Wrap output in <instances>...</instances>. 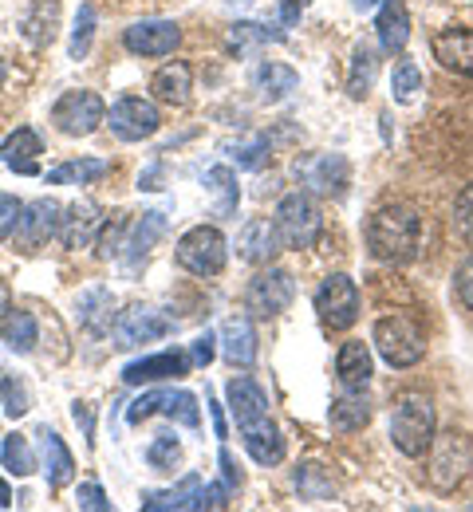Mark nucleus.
I'll return each instance as SVG.
<instances>
[{"mask_svg": "<svg viewBox=\"0 0 473 512\" xmlns=\"http://www.w3.org/2000/svg\"><path fill=\"white\" fill-rule=\"evenodd\" d=\"M205 190L213 193V209L221 213V217H229V213H237V174L229 170V166H213L209 174H205Z\"/></svg>", "mask_w": 473, "mask_h": 512, "instance_id": "37", "label": "nucleus"}, {"mask_svg": "<svg viewBox=\"0 0 473 512\" xmlns=\"http://www.w3.org/2000/svg\"><path fill=\"white\" fill-rule=\"evenodd\" d=\"M304 8H308V0H280V20H284V28H292Z\"/></svg>", "mask_w": 473, "mask_h": 512, "instance_id": "52", "label": "nucleus"}, {"mask_svg": "<svg viewBox=\"0 0 473 512\" xmlns=\"http://www.w3.org/2000/svg\"><path fill=\"white\" fill-rule=\"evenodd\" d=\"M36 438H40V461H44L48 485H52V489H64L71 477H75V457H71V449L64 446V438H60L56 430H48V426H44Z\"/></svg>", "mask_w": 473, "mask_h": 512, "instance_id": "23", "label": "nucleus"}, {"mask_svg": "<svg viewBox=\"0 0 473 512\" xmlns=\"http://www.w3.org/2000/svg\"><path fill=\"white\" fill-rule=\"evenodd\" d=\"M60 205L52 201V197H40V201H32V205H24V213H20V225H16V249L20 253H40L56 233H60Z\"/></svg>", "mask_w": 473, "mask_h": 512, "instance_id": "12", "label": "nucleus"}, {"mask_svg": "<svg viewBox=\"0 0 473 512\" xmlns=\"http://www.w3.org/2000/svg\"><path fill=\"white\" fill-rule=\"evenodd\" d=\"M454 225H458V233L466 237L473 245V186L458 193V205H454Z\"/></svg>", "mask_w": 473, "mask_h": 512, "instance_id": "48", "label": "nucleus"}, {"mask_svg": "<svg viewBox=\"0 0 473 512\" xmlns=\"http://www.w3.org/2000/svg\"><path fill=\"white\" fill-rule=\"evenodd\" d=\"M375 32H379V44L383 52H403L406 40H410V12H406L403 0H383L379 8V20H375Z\"/></svg>", "mask_w": 473, "mask_h": 512, "instance_id": "27", "label": "nucleus"}, {"mask_svg": "<svg viewBox=\"0 0 473 512\" xmlns=\"http://www.w3.org/2000/svg\"><path fill=\"white\" fill-rule=\"evenodd\" d=\"M261 339H257V327L249 316H233V320H225L221 327V355L233 363V367H253L257 363V347Z\"/></svg>", "mask_w": 473, "mask_h": 512, "instance_id": "18", "label": "nucleus"}, {"mask_svg": "<svg viewBox=\"0 0 473 512\" xmlns=\"http://www.w3.org/2000/svg\"><path fill=\"white\" fill-rule=\"evenodd\" d=\"M0 343L16 355H32L36 343H40V327H36V316L32 312H12L0 320Z\"/></svg>", "mask_w": 473, "mask_h": 512, "instance_id": "31", "label": "nucleus"}, {"mask_svg": "<svg viewBox=\"0 0 473 512\" xmlns=\"http://www.w3.org/2000/svg\"><path fill=\"white\" fill-rule=\"evenodd\" d=\"M316 312H320V323L332 327V331H347L351 323L359 320V288L351 276H328L316 292Z\"/></svg>", "mask_w": 473, "mask_h": 512, "instance_id": "10", "label": "nucleus"}, {"mask_svg": "<svg viewBox=\"0 0 473 512\" xmlns=\"http://www.w3.org/2000/svg\"><path fill=\"white\" fill-rule=\"evenodd\" d=\"M418 87H422V75H418V67L410 64V60H403V64L395 67V75H391V91H395V99H399V103H410Z\"/></svg>", "mask_w": 473, "mask_h": 512, "instance_id": "43", "label": "nucleus"}, {"mask_svg": "<svg viewBox=\"0 0 473 512\" xmlns=\"http://www.w3.org/2000/svg\"><path fill=\"white\" fill-rule=\"evenodd\" d=\"M52 123L68 138H87V134H95L107 123V107H103V99L95 91H68L52 107Z\"/></svg>", "mask_w": 473, "mask_h": 512, "instance_id": "7", "label": "nucleus"}, {"mask_svg": "<svg viewBox=\"0 0 473 512\" xmlns=\"http://www.w3.org/2000/svg\"><path fill=\"white\" fill-rule=\"evenodd\" d=\"M12 505V493H8V485H4V477H0V509H8Z\"/></svg>", "mask_w": 473, "mask_h": 512, "instance_id": "55", "label": "nucleus"}, {"mask_svg": "<svg viewBox=\"0 0 473 512\" xmlns=\"http://www.w3.org/2000/svg\"><path fill=\"white\" fill-rule=\"evenodd\" d=\"M265 154H269V142L261 138V134H253L249 142H237V166H245V170H257L261 162H265Z\"/></svg>", "mask_w": 473, "mask_h": 512, "instance_id": "46", "label": "nucleus"}, {"mask_svg": "<svg viewBox=\"0 0 473 512\" xmlns=\"http://www.w3.org/2000/svg\"><path fill=\"white\" fill-rule=\"evenodd\" d=\"M20 213H24V205H20L12 193H0V241H8V237L16 233Z\"/></svg>", "mask_w": 473, "mask_h": 512, "instance_id": "47", "label": "nucleus"}, {"mask_svg": "<svg viewBox=\"0 0 473 512\" xmlns=\"http://www.w3.org/2000/svg\"><path fill=\"white\" fill-rule=\"evenodd\" d=\"M166 233V217L162 213H142L135 225L127 229V245H123V256H127V264L135 268L142 256L154 249V241Z\"/></svg>", "mask_w": 473, "mask_h": 512, "instance_id": "32", "label": "nucleus"}, {"mask_svg": "<svg viewBox=\"0 0 473 512\" xmlns=\"http://www.w3.org/2000/svg\"><path fill=\"white\" fill-rule=\"evenodd\" d=\"M0 457H4V469H8L12 477H28V473H36V453H32V446H28V438H20V434H8V438H4Z\"/></svg>", "mask_w": 473, "mask_h": 512, "instance_id": "39", "label": "nucleus"}, {"mask_svg": "<svg viewBox=\"0 0 473 512\" xmlns=\"http://www.w3.org/2000/svg\"><path fill=\"white\" fill-rule=\"evenodd\" d=\"M178 264L186 268V272H194V276H217L221 268H225V260H229V241L221 237V229H213V225H198V229H190L182 241H178Z\"/></svg>", "mask_w": 473, "mask_h": 512, "instance_id": "6", "label": "nucleus"}, {"mask_svg": "<svg viewBox=\"0 0 473 512\" xmlns=\"http://www.w3.org/2000/svg\"><path fill=\"white\" fill-rule=\"evenodd\" d=\"M367 249L375 260L410 264L422 249V217L410 205H383L367 221Z\"/></svg>", "mask_w": 473, "mask_h": 512, "instance_id": "1", "label": "nucleus"}, {"mask_svg": "<svg viewBox=\"0 0 473 512\" xmlns=\"http://www.w3.org/2000/svg\"><path fill=\"white\" fill-rule=\"evenodd\" d=\"M127 221H111L107 229H103V237H99V256L103 260H111V256H123V245H127Z\"/></svg>", "mask_w": 473, "mask_h": 512, "instance_id": "45", "label": "nucleus"}, {"mask_svg": "<svg viewBox=\"0 0 473 512\" xmlns=\"http://www.w3.org/2000/svg\"><path fill=\"white\" fill-rule=\"evenodd\" d=\"M225 402H229V414L237 418V426H245V422L261 418V414H269V398H265V390L253 383L249 375L229 379V386H225Z\"/></svg>", "mask_w": 473, "mask_h": 512, "instance_id": "22", "label": "nucleus"}, {"mask_svg": "<svg viewBox=\"0 0 473 512\" xmlns=\"http://www.w3.org/2000/svg\"><path fill=\"white\" fill-rule=\"evenodd\" d=\"M280 249H284V245H280L276 221H269V217H257V221H249V225L237 233V253L245 256L249 264H269V260L280 253Z\"/></svg>", "mask_w": 473, "mask_h": 512, "instance_id": "20", "label": "nucleus"}, {"mask_svg": "<svg viewBox=\"0 0 473 512\" xmlns=\"http://www.w3.org/2000/svg\"><path fill=\"white\" fill-rule=\"evenodd\" d=\"M375 351L391 367H414L426 355V331L406 316H383L375 323Z\"/></svg>", "mask_w": 473, "mask_h": 512, "instance_id": "4", "label": "nucleus"}, {"mask_svg": "<svg viewBox=\"0 0 473 512\" xmlns=\"http://www.w3.org/2000/svg\"><path fill=\"white\" fill-rule=\"evenodd\" d=\"M328 422H332V430H339V434L363 430V426L371 422V402H367V394H363V390H343L336 402H332V410H328Z\"/></svg>", "mask_w": 473, "mask_h": 512, "instance_id": "29", "label": "nucleus"}, {"mask_svg": "<svg viewBox=\"0 0 473 512\" xmlns=\"http://www.w3.org/2000/svg\"><path fill=\"white\" fill-rule=\"evenodd\" d=\"M253 83H257V91H261L265 103H280V99H288L300 87V75L284 64H261L257 75H253Z\"/></svg>", "mask_w": 473, "mask_h": 512, "instance_id": "33", "label": "nucleus"}, {"mask_svg": "<svg viewBox=\"0 0 473 512\" xmlns=\"http://www.w3.org/2000/svg\"><path fill=\"white\" fill-rule=\"evenodd\" d=\"M4 79H8V67H4V60H0V87H4Z\"/></svg>", "mask_w": 473, "mask_h": 512, "instance_id": "57", "label": "nucleus"}, {"mask_svg": "<svg viewBox=\"0 0 473 512\" xmlns=\"http://www.w3.org/2000/svg\"><path fill=\"white\" fill-rule=\"evenodd\" d=\"M44 154V142H40V134L28 127L12 130L8 134V142L0 146V162L8 166V170H16V174H36V158Z\"/></svg>", "mask_w": 473, "mask_h": 512, "instance_id": "26", "label": "nucleus"}, {"mask_svg": "<svg viewBox=\"0 0 473 512\" xmlns=\"http://www.w3.org/2000/svg\"><path fill=\"white\" fill-rule=\"evenodd\" d=\"M107 123H111V130H115L123 142H142V138H150L154 130L162 127V115H158V107H154L150 99L127 95V99H119V103L111 107Z\"/></svg>", "mask_w": 473, "mask_h": 512, "instance_id": "14", "label": "nucleus"}, {"mask_svg": "<svg viewBox=\"0 0 473 512\" xmlns=\"http://www.w3.org/2000/svg\"><path fill=\"white\" fill-rule=\"evenodd\" d=\"M213 343H217V339H213L209 331H205V335H198V339H194V351H190V359H194V367H209V363H213Z\"/></svg>", "mask_w": 473, "mask_h": 512, "instance_id": "50", "label": "nucleus"}, {"mask_svg": "<svg viewBox=\"0 0 473 512\" xmlns=\"http://www.w3.org/2000/svg\"><path fill=\"white\" fill-rule=\"evenodd\" d=\"M280 40H284V32H276L269 24H253V20H241L229 28V48L237 56H249V52L265 48V44H280Z\"/></svg>", "mask_w": 473, "mask_h": 512, "instance_id": "35", "label": "nucleus"}, {"mask_svg": "<svg viewBox=\"0 0 473 512\" xmlns=\"http://www.w3.org/2000/svg\"><path fill=\"white\" fill-rule=\"evenodd\" d=\"M178 453H182V446H178L174 434H158V438L150 442V449H146V461H150L154 469H174Z\"/></svg>", "mask_w": 473, "mask_h": 512, "instance_id": "42", "label": "nucleus"}, {"mask_svg": "<svg viewBox=\"0 0 473 512\" xmlns=\"http://www.w3.org/2000/svg\"><path fill=\"white\" fill-rule=\"evenodd\" d=\"M375 71H379L375 52L359 44L355 56H351V71H347V95H351V99H363V95L371 91V83H375Z\"/></svg>", "mask_w": 473, "mask_h": 512, "instance_id": "38", "label": "nucleus"}, {"mask_svg": "<svg viewBox=\"0 0 473 512\" xmlns=\"http://www.w3.org/2000/svg\"><path fill=\"white\" fill-rule=\"evenodd\" d=\"M60 32V0H32L24 12V36L32 48H48Z\"/></svg>", "mask_w": 473, "mask_h": 512, "instance_id": "28", "label": "nucleus"}, {"mask_svg": "<svg viewBox=\"0 0 473 512\" xmlns=\"http://www.w3.org/2000/svg\"><path fill=\"white\" fill-rule=\"evenodd\" d=\"M434 426H438L434 422V402L426 394H418V390L403 394L395 402V410H391V442L406 457H422L430 449Z\"/></svg>", "mask_w": 473, "mask_h": 512, "instance_id": "2", "label": "nucleus"}, {"mask_svg": "<svg viewBox=\"0 0 473 512\" xmlns=\"http://www.w3.org/2000/svg\"><path fill=\"white\" fill-rule=\"evenodd\" d=\"M426 453H430V481L438 493L458 489V481L473 469V446L462 434H434Z\"/></svg>", "mask_w": 473, "mask_h": 512, "instance_id": "5", "label": "nucleus"}, {"mask_svg": "<svg viewBox=\"0 0 473 512\" xmlns=\"http://www.w3.org/2000/svg\"><path fill=\"white\" fill-rule=\"evenodd\" d=\"M8 308H12V292H8V280L0 276V320L8 316Z\"/></svg>", "mask_w": 473, "mask_h": 512, "instance_id": "54", "label": "nucleus"}, {"mask_svg": "<svg viewBox=\"0 0 473 512\" xmlns=\"http://www.w3.org/2000/svg\"><path fill=\"white\" fill-rule=\"evenodd\" d=\"M371 371H375V363H371V347L363 339H351V343L339 347L336 375L343 390H363V386L371 383Z\"/></svg>", "mask_w": 473, "mask_h": 512, "instance_id": "25", "label": "nucleus"}, {"mask_svg": "<svg viewBox=\"0 0 473 512\" xmlns=\"http://www.w3.org/2000/svg\"><path fill=\"white\" fill-rule=\"evenodd\" d=\"M79 323L91 335L111 331V323H115V296H111V288H87L79 296Z\"/></svg>", "mask_w": 473, "mask_h": 512, "instance_id": "30", "label": "nucleus"}, {"mask_svg": "<svg viewBox=\"0 0 473 512\" xmlns=\"http://www.w3.org/2000/svg\"><path fill=\"white\" fill-rule=\"evenodd\" d=\"M0 398H4V410H8V418H20V414H28V406H32V398H28V386L20 383V379H4V383H0Z\"/></svg>", "mask_w": 473, "mask_h": 512, "instance_id": "44", "label": "nucleus"}, {"mask_svg": "<svg viewBox=\"0 0 473 512\" xmlns=\"http://www.w3.org/2000/svg\"><path fill=\"white\" fill-rule=\"evenodd\" d=\"M225 4H249V0H225Z\"/></svg>", "mask_w": 473, "mask_h": 512, "instance_id": "58", "label": "nucleus"}, {"mask_svg": "<svg viewBox=\"0 0 473 512\" xmlns=\"http://www.w3.org/2000/svg\"><path fill=\"white\" fill-rule=\"evenodd\" d=\"M430 52L446 71H458V75L473 79V28H442L430 40Z\"/></svg>", "mask_w": 473, "mask_h": 512, "instance_id": "17", "label": "nucleus"}, {"mask_svg": "<svg viewBox=\"0 0 473 512\" xmlns=\"http://www.w3.org/2000/svg\"><path fill=\"white\" fill-rule=\"evenodd\" d=\"M458 296H462V304L473 312V256L458 268Z\"/></svg>", "mask_w": 473, "mask_h": 512, "instance_id": "51", "label": "nucleus"}, {"mask_svg": "<svg viewBox=\"0 0 473 512\" xmlns=\"http://www.w3.org/2000/svg\"><path fill=\"white\" fill-rule=\"evenodd\" d=\"M198 497H202V477L198 473H190L178 489H170V493H150L146 501H142V509L146 512H162V509H198Z\"/></svg>", "mask_w": 473, "mask_h": 512, "instance_id": "36", "label": "nucleus"}, {"mask_svg": "<svg viewBox=\"0 0 473 512\" xmlns=\"http://www.w3.org/2000/svg\"><path fill=\"white\" fill-rule=\"evenodd\" d=\"M221 469H225V485L233 489V485H241V473H237V465H233V453L229 449H221Z\"/></svg>", "mask_w": 473, "mask_h": 512, "instance_id": "53", "label": "nucleus"}, {"mask_svg": "<svg viewBox=\"0 0 473 512\" xmlns=\"http://www.w3.org/2000/svg\"><path fill=\"white\" fill-rule=\"evenodd\" d=\"M190 367H194V359H190L186 351H158V355L135 359V363L123 371V383H131V386L170 383V379L190 375Z\"/></svg>", "mask_w": 473, "mask_h": 512, "instance_id": "16", "label": "nucleus"}, {"mask_svg": "<svg viewBox=\"0 0 473 512\" xmlns=\"http://www.w3.org/2000/svg\"><path fill=\"white\" fill-rule=\"evenodd\" d=\"M276 233H280V245L284 249H312L324 233V217H320V205L308 197V193H288L280 197L276 205Z\"/></svg>", "mask_w": 473, "mask_h": 512, "instance_id": "3", "label": "nucleus"}, {"mask_svg": "<svg viewBox=\"0 0 473 512\" xmlns=\"http://www.w3.org/2000/svg\"><path fill=\"white\" fill-rule=\"evenodd\" d=\"M178 44H182V28L174 20H138L123 32V48L131 56H146V60L170 56Z\"/></svg>", "mask_w": 473, "mask_h": 512, "instance_id": "13", "label": "nucleus"}, {"mask_svg": "<svg viewBox=\"0 0 473 512\" xmlns=\"http://www.w3.org/2000/svg\"><path fill=\"white\" fill-rule=\"evenodd\" d=\"M107 170H111V162H103V158H75L48 174V186H87V182H99Z\"/></svg>", "mask_w": 473, "mask_h": 512, "instance_id": "34", "label": "nucleus"}, {"mask_svg": "<svg viewBox=\"0 0 473 512\" xmlns=\"http://www.w3.org/2000/svg\"><path fill=\"white\" fill-rule=\"evenodd\" d=\"M75 501H79V509H95V512H107V509H111V501H107V493H103L99 485H79Z\"/></svg>", "mask_w": 473, "mask_h": 512, "instance_id": "49", "label": "nucleus"}, {"mask_svg": "<svg viewBox=\"0 0 473 512\" xmlns=\"http://www.w3.org/2000/svg\"><path fill=\"white\" fill-rule=\"evenodd\" d=\"M292 296H296V280H292V272L269 268V264H265V268L249 280L245 308H249L257 320H272V316H280V312L292 304Z\"/></svg>", "mask_w": 473, "mask_h": 512, "instance_id": "8", "label": "nucleus"}, {"mask_svg": "<svg viewBox=\"0 0 473 512\" xmlns=\"http://www.w3.org/2000/svg\"><path fill=\"white\" fill-rule=\"evenodd\" d=\"M237 430H241L245 449H249V457L257 465H276L284 457V438H280V430H276V422H272L269 414H261V418H253V422H245Z\"/></svg>", "mask_w": 473, "mask_h": 512, "instance_id": "19", "label": "nucleus"}, {"mask_svg": "<svg viewBox=\"0 0 473 512\" xmlns=\"http://www.w3.org/2000/svg\"><path fill=\"white\" fill-rule=\"evenodd\" d=\"M296 178L300 186L324 197H343L347 182H351V166L343 154H308L296 162Z\"/></svg>", "mask_w": 473, "mask_h": 512, "instance_id": "11", "label": "nucleus"}, {"mask_svg": "<svg viewBox=\"0 0 473 512\" xmlns=\"http://www.w3.org/2000/svg\"><path fill=\"white\" fill-rule=\"evenodd\" d=\"M359 12H367V8H375V4H383V0H351Z\"/></svg>", "mask_w": 473, "mask_h": 512, "instance_id": "56", "label": "nucleus"}, {"mask_svg": "<svg viewBox=\"0 0 473 512\" xmlns=\"http://www.w3.org/2000/svg\"><path fill=\"white\" fill-rule=\"evenodd\" d=\"M150 91L166 107H186L190 103V91H194V71H190V64H182V60L162 64L154 71V79H150Z\"/></svg>", "mask_w": 473, "mask_h": 512, "instance_id": "21", "label": "nucleus"}, {"mask_svg": "<svg viewBox=\"0 0 473 512\" xmlns=\"http://www.w3.org/2000/svg\"><path fill=\"white\" fill-rule=\"evenodd\" d=\"M99 217H103V209H99L95 201H75V205L64 209L56 237H60L68 249H83V245L91 241V233L99 229Z\"/></svg>", "mask_w": 473, "mask_h": 512, "instance_id": "24", "label": "nucleus"}, {"mask_svg": "<svg viewBox=\"0 0 473 512\" xmlns=\"http://www.w3.org/2000/svg\"><path fill=\"white\" fill-rule=\"evenodd\" d=\"M150 414H166L174 418L178 426H198L202 422V410H198V394L190 390H146L142 398L131 402L127 410V422H146Z\"/></svg>", "mask_w": 473, "mask_h": 512, "instance_id": "9", "label": "nucleus"}, {"mask_svg": "<svg viewBox=\"0 0 473 512\" xmlns=\"http://www.w3.org/2000/svg\"><path fill=\"white\" fill-rule=\"evenodd\" d=\"M296 489H300V497H308V501H328V497H336V485L320 473V465H304V469L296 473Z\"/></svg>", "mask_w": 473, "mask_h": 512, "instance_id": "40", "label": "nucleus"}, {"mask_svg": "<svg viewBox=\"0 0 473 512\" xmlns=\"http://www.w3.org/2000/svg\"><path fill=\"white\" fill-rule=\"evenodd\" d=\"M91 36H95V8L91 4H79V16H75V32H71V56L83 60L91 52Z\"/></svg>", "mask_w": 473, "mask_h": 512, "instance_id": "41", "label": "nucleus"}, {"mask_svg": "<svg viewBox=\"0 0 473 512\" xmlns=\"http://www.w3.org/2000/svg\"><path fill=\"white\" fill-rule=\"evenodd\" d=\"M111 331H115V343L119 347H142V343H154V339L170 335V320L162 312H154V308L135 304V308H127V312L115 316Z\"/></svg>", "mask_w": 473, "mask_h": 512, "instance_id": "15", "label": "nucleus"}]
</instances>
